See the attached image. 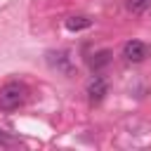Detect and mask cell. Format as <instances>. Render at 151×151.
<instances>
[{"label": "cell", "instance_id": "6da1fadb", "mask_svg": "<svg viewBox=\"0 0 151 151\" xmlns=\"http://www.w3.org/2000/svg\"><path fill=\"white\" fill-rule=\"evenodd\" d=\"M24 99H26V85H21V83H7L0 90V106L5 111L17 109L19 104H24Z\"/></svg>", "mask_w": 151, "mask_h": 151}, {"label": "cell", "instance_id": "7a4b0ae2", "mask_svg": "<svg viewBox=\"0 0 151 151\" xmlns=\"http://www.w3.org/2000/svg\"><path fill=\"white\" fill-rule=\"evenodd\" d=\"M149 45L146 42H142V40H127L125 45H123V57L127 59V61H134V64H139V61H144L146 57H149Z\"/></svg>", "mask_w": 151, "mask_h": 151}, {"label": "cell", "instance_id": "3957f363", "mask_svg": "<svg viewBox=\"0 0 151 151\" xmlns=\"http://www.w3.org/2000/svg\"><path fill=\"white\" fill-rule=\"evenodd\" d=\"M47 64H50L52 68H57V71L66 73V76H71V73H73L71 57H68V52H64V50H59V52H47Z\"/></svg>", "mask_w": 151, "mask_h": 151}, {"label": "cell", "instance_id": "277c9868", "mask_svg": "<svg viewBox=\"0 0 151 151\" xmlns=\"http://www.w3.org/2000/svg\"><path fill=\"white\" fill-rule=\"evenodd\" d=\"M85 92H87V99H90V104H99V101L106 97V92H109V87H106V80H104L101 76H94V78L87 83Z\"/></svg>", "mask_w": 151, "mask_h": 151}, {"label": "cell", "instance_id": "5b68a950", "mask_svg": "<svg viewBox=\"0 0 151 151\" xmlns=\"http://www.w3.org/2000/svg\"><path fill=\"white\" fill-rule=\"evenodd\" d=\"M109 61H111V52H109V50H101V52L92 54V59H90V66H92V71H101V68H104Z\"/></svg>", "mask_w": 151, "mask_h": 151}, {"label": "cell", "instance_id": "8992f818", "mask_svg": "<svg viewBox=\"0 0 151 151\" xmlns=\"http://www.w3.org/2000/svg\"><path fill=\"white\" fill-rule=\"evenodd\" d=\"M92 21L87 17H68L66 19V28L68 31H83V28H90Z\"/></svg>", "mask_w": 151, "mask_h": 151}, {"label": "cell", "instance_id": "52a82bcc", "mask_svg": "<svg viewBox=\"0 0 151 151\" xmlns=\"http://www.w3.org/2000/svg\"><path fill=\"white\" fill-rule=\"evenodd\" d=\"M146 7H149V0H127V9L132 14H142Z\"/></svg>", "mask_w": 151, "mask_h": 151}, {"label": "cell", "instance_id": "ba28073f", "mask_svg": "<svg viewBox=\"0 0 151 151\" xmlns=\"http://www.w3.org/2000/svg\"><path fill=\"white\" fill-rule=\"evenodd\" d=\"M0 144H2V146H7V144H12V139H9L5 132H0Z\"/></svg>", "mask_w": 151, "mask_h": 151}]
</instances>
